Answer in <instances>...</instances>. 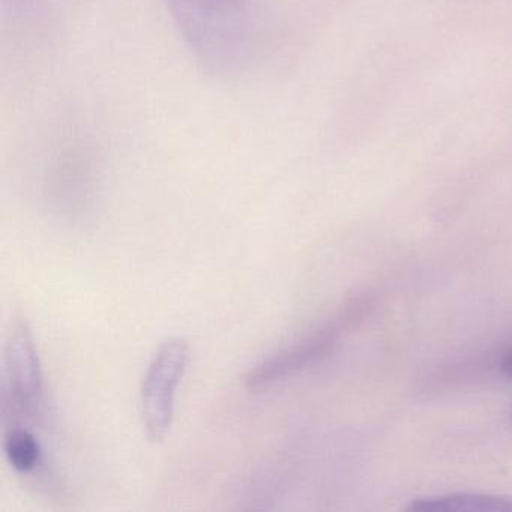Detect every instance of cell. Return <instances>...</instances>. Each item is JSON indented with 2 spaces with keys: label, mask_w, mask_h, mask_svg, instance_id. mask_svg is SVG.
Here are the masks:
<instances>
[{
  "label": "cell",
  "mask_w": 512,
  "mask_h": 512,
  "mask_svg": "<svg viewBox=\"0 0 512 512\" xmlns=\"http://www.w3.org/2000/svg\"><path fill=\"white\" fill-rule=\"evenodd\" d=\"M4 416L17 424L20 419L40 418L46 401L43 367L34 335L25 320H17L5 344Z\"/></svg>",
  "instance_id": "obj_2"
},
{
  "label": "cell",
  "mask_w": 512,
  "mask_h": 512,
  "mask_svg": "<svg viewBox=\"0 0 512 512\" xmlns=\"http://www.w3.org/2000/svg\"><path fill=\"white\" fill-rule=\"evenodd\" d=\"M500 373L506 377H512V350L506 352L499 364Z\"/></svg>",
  "instance_id": "obj_7"
},
{
  "label": "cell",
  "mask_w": 512,
  "mask_h": 512,
  "mask_svg": "<svg viewBox=\"0 0 512 512\" xmlns=\"http://www.w3.org/2000/svg\"><path fill=\"white\" fill-rule=\"evenodd\" d=\"M4 451L8 463L22 475L37 472L44 463L40 440L29 428L14 424L5 431Z\"/></svg>",
  "instance_id": "obj_6"
},
{
  "label": "cell",
  "mask_w": 512,
  "mask_h": 512,
  "mask_svg": "<svg viewBox=\"0 0 512 512\" xmlns=\"http://www.w3.org/2000/svg\"><path fill=\"white\" fill-rule=\"evenodd\" d=\"M343 326L338 320V323L319 329L299 343L263 359L260 364L248 371L245 385L251 391H260L325 358L334 349L338 332Z\"/></svg>",
  "instance_id": "obj_4"
},
{
  "label": "cell",
  "mask_w": 512,
  "mask_h": 512,
  "mask_svg": "<svg viewBox=\"0 0 512 512\" xmlns=\"http://www.w3.org/2000/svg\"><path fill=\"white\" fill-rule=\"evenodd\" d=\"M511 418H512V415H511Z\"/></svg>",
  "instance_id": "obj_8"
},
{
  "label": "cell",
  "mask_w": 512,
  "mask_h": 512,
  "mask_svg": "<svg viewBox=\"0 0 512 512\" xmlns=\"http://www.w3.org/2000/svg\"><path fill=\"white\" fill-rule=\"evenodd\" d=\"M167 10L196 61L211 74L244 70L253 52L248 0H166Z\"/></svg>",
  "instance_id": "obj_1"
},
{
  "label": "cell",
  "mask_w": 512,
  "mask_h": 512,
  "mask_svg": "<svg viewBox=\"0 0 512 512\" xmlns=\"http://www.w3.org/2000/svg\"><path fill=\"white\" fill-rule=\"evenodd\" d=\"M188 355L187 340L170 337L149 362L142 382V418L151 442H163L172 430L176 391L187 370Z\"/></svg>",
  "instance_id": "obj_3"
},
{
  "label": "cell",
  "mask_w": 512,
  "mask_h": 512,
  "mask_svg": "<svg viewBox=\"0 0 512 512\" xmlns=\"http://www.w3.org/2000/svg\"><path fill=\"white\" fill-rule=\"evenodd\" d=\"M410 512H512V496L485 493H449L418 497L406 506Z\"/></svg>",
  "instance_id": "obj_5"
}]
</instances>
